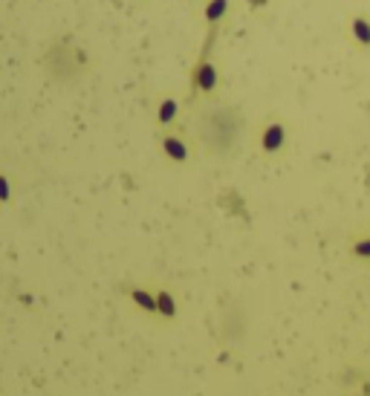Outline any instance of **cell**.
Segmentation results:
<instances>
[{
	"instance_id": "1",
	"label": "cell",
	"mask_w": 370,
	"mask_h": 396,
	"mask_svg": "<svg viewBox=\"0 0 370 396\" xmlns=\"http://www.w3.org/2000/svg\"><path fill=\"white\" fill-rule=\"evenodd\" d=\"M353 29H356V35L361 38V44H370V26H367L364 18H358L356 24H353Z\"/></svg>"
},
{
	"instance_id": "2",
	"label": "cell",
	"mask_w": 370,
	"mask_h": 396,
	"mask_svg": "<svg viewBox=\"0 0 370 396\" xmlns=\"http://www.w3.org/2000/svg\"><path fill=\"white\" fill-rule=\"evenodd\" d=\"M356 252L358 255H370V240L367 243H361V246H356Z\"/></svg>"
}]
</instances>
